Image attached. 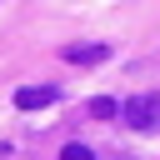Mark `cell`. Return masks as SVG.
Masks as SVG:
<instances>
[{
	"instance_id": "obj_5",
	"label": "cell",
	"mask_w": 160,
	"mask_h": 160,
	"mask_svg": "<svg viewBox=\"0 0 160 160\" xmlns=\"http://www.w3.org/2000/svg\"><path fill=\"white\" fill-rule=\"evenodd\" d=\"M60 160H95V150H90V145H65Z\"/></svg>"
},
{
	"instance_id": "obj_2",
	"label": "cell",
	"mask_w": 160,
	"mask_h": 160,
	"mask_svg": "<svg viewBox=\"0 0 160 160\" xmlns=\"http://www.w3.org/2000/svg\"><path fill=\"white\" fill-rule=\"evenodd\" d=\"M55 105V85H20L15 90V110H45Z\"/></svg>"
},
{
	"instance_id": "obj_3",
	"label": "cell",
	"mask_w": 160,
	"mask_h": 160,
	"mask_svg": "<svg viewBox=\"0 0 160 160\" xmlns=\"http://www.w3.org/2000/svg\"><path fill=\"white\" fill-rule=\"evenodd\" d=\"M110 55V45H65L60 50V60H70V65H100Z\"/></svg>"
},
{
	"instance_id": "obj_4",
	"label": "cell",
	"mask_w": 160,
	"mask_h": 160,
	"mask_svg": "<svg viewBox=\"0 0 160 160\" xmlns=\"http://www.w3.org/2000/svg\"><path fill=\"white\" fill-rule=\"evenodd\" d=\"M90 115H95V120H110V115H120V105H115L110 95H95V100H90Z\"/></svg>"
},
{
	"instance_id": "obj_1",
	"label": "cell",
	"mask_w": 160,
	"mask_h": 160,
	"mask_svg": "<svg viewBox=\"0 0 160 160\" xmlns=\"http://www.w3.org/2000/svg\"><path fill=\"white\" fill-rule=\"evenodd\" d=\"M120 115L135 125V130H155L160 125V95H130L120 105Z\"/></svg>"
}]
</instances>
